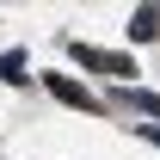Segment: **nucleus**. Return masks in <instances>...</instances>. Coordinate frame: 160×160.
<instances>
[{"mask_svg":"<svg viewBox=\"0 0 160 160\" xmlns=\"http://www.w3.org/2000/svg\"><path fill=\"white\" fill-rule=\"evenodd\" d=\"M19 68H25V56H19V49H6V56H0V80H25Z\"/></svg>","mask_w":160,"mask_h":160,"instance_id":"3","label":"nucleus"},{"mask_svg":"<svg viewBox=\"0 0 160 160\" xmlns=\"http://www.w3.org/2000/svg\"><path fill=\"white\" fill-rule=\"evenodd\" d=\"M80 68H99V74H136V62L129 56H111V49H92V43H74Z\"/></svg>","mask_w":160,"mask_h":160,"instance_id":"1","label":"nucleus"},{"mask_svg":"<svg viewBox=\"0 0 160 160\" xmlns=\"http://www.w3.org/2000/svg\"><path fill=\"white\" fill-rule=\"evenodd\" d=\"M43 86H49V92H56L62 105H74V111H99V99H92L86 86H74L68 74H43Z\"/></svg>","mask_w":160,"mask_h":160,"instance_id":"2","label":"nucleus"}]
</instances>
